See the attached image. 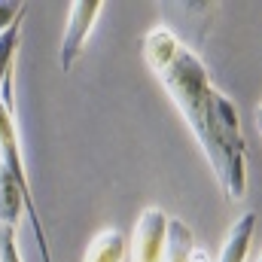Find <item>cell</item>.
Masks as SVG:
<instances>
[{
  "label": "cell",
  "instance_id": "cell-7",
  "mask_svg": "<svg viewBox=\"0 0 262 262\" xmlns=\"http://www.w3.org/2000/svg\"><path fill=\"white\" fill-rule=\"evenodd\" d=\"M253 232H256V213L247 210V213H241L232 223V229H229V235L223 241V250H220L216 262H247L250 244H253Z\"/></svg>",
  "mask_w": 262,
  "mask_h": 262
},
{
  "label": "cell",
  "instance_id": "cell-4",
  "mask_svg": "<svg viewBox=\"0 0 262 262\" xmlns=\"http://www.w3.org/2000/svg\"><path fill=\"white\" fill-rule=\"evenodd\" d=\"M104 12V0H73L67 6V25H64V37H61V49H58V67L70 73L73 64L79 61L92 28L98 25Z\"/></svg>",
  "mask_w": 262,
  "mask_h": 262
},
{
  "label": "cell",
  "instance_id": "cell-12",
  "mask_svg": "<svg viewBox=\"0 0 262 262\" xmlns=\"http://www.w3.org/2000/svg\"><path fill=\"white\" fill-rule=\"evenodd\" d=\"M253 122H256V131L262 134V101L256 104V113H253Z\"/></svg>",
  "mask_w": 262,
  "mask_h": 262
},
{
  "label": "cell",
  "instance_id": "cell-6",
  "mask_svg": "<svg viewBox=\"0 0 262 262\" xmlns=\"http://www.w3.org/2000/svg\"><path fill=\"white\" fill-rule=\"evenodd\" d=\"M165 262H216L213 256H207L195 241V232L180 220V216H171V226H168V256Z\"/></svg>",
  "mask_w": 262,
  "mask_h": 262
},
{
  "label": "cell",
  "instance_id": "cell-10",
  "mask_svg": "<svg viewBox=\"0 0 262 262\" xmlns=\"http://www.w3.org/2000/svg\"><path fill=\"white\" fill-rule=\"evenodd\" d=\"M18 226L0 223V262H25L18 253Z\"/></svg>",
  "mask_w": 262,
  "mask_h": 262
},
{
  "label": "cell",
  "instance_id": "cell-3",
  "mask_svg": "<svg viewBox=\"0 0 262 262\" xmlns=\"http://www.w3.org/2000/svg\"><path fill=\"white\" fill-rule=\"evenodd\" d=\"M168 226H171V216L162 207H156V204L143 207L128 241V262H165Z\"/></svg>",
  "mask_w": 262,
  "mask_h": 262
},
{
  "label": "cell",
  "instance_id": "cell-8",
  "mask_svg": "<svg viewBox=\"0 0 262 262\" xmlns=\"http://www.w3.org/2000/svg\"><path fill=\"white\" fill-rule=\"evenodd\" d=\"M125 259H128V238L113 226L101 229L89 241L85 256H82V262H125Z\"/></svg>",
  "mask_w": 262,
  "mask_h": 262
},
{
  "label": "cell",
  "instance_id": "cell-5",
  "mask_svg": "<svg viewBox=\"0 0 262 262\" xmlns=\"http://www.w3.org/2000/svg\"><path fill=\"white\" fill-rule=\"evenodd\" d=\"M21 28L25 18H18L9 31L0 34V101L15 113V89H12V76H15V52L21 43Z\"/></svg>",
  "mask_w": 262,
  "mask_h": 262
},
{
  "label": "cell",
  "instance_id": "cell-13",
  "mask_svg": "<svg viewBox=\"0 0 262 262\" xmlns=\"http://www.w3.org/2000/svg\"><path fill=\"white\" fill-rule=\"evenodd\" d=\"M256 262H262V253H259V256H256Z\"/></svg>",
  "mask_w": 262,
  "mask_h": 262
},
{
  "label": "cell",
  "instance_id": "cell-9",
  "mask_svg": "<svg viewBox=\"0 0 262 262\" xmlns=\"http://www.w3.org/2000/svg\"><path fill=\"white\" fill-rule=\"evenodd\" d=\"M28 216V204L25 195L18 189V183L0 168V223H9V226H18V220Z\"/></svg>",
  "mask_w": 262,
  "mask_h": 262
},
{
  "label": "cell",
  "instance_id": "cell-11",
  "mask_svg": "<svg viewBox=\"0 0 262 262\" xmlns=\"http://www.w3.org/2000/svg\"><path fill=\"white\" fill-rule=\"evenodd\" d=\"M18 18H25V3H18V0H0V34L9 31Z\"/></svg>",
  "mask_w": 262,
  "mask_h": 262
},
{
  "label": "cell",
  "instance_id": "cell-1",
  "mask_svg": "<svg viewBox=\"0 0 262 262\" xmlns=\"http://www.w3.org/2000/svg\"><path fill=\"white\" fill-rule=\"evenodd\" d=\"M143 61L189 125L220 189L232 201H241L247 195V140L235 101L213 85L198 52L183 46L168 25L146 31Z\"/></svg>",
  "mask_w": 262,
  "mask_h": 262
},
{
  "label": "cell",
  "instance_id": "cell-2",
  "mask_svg": "<svg viewBox=\"0 0 262 262\" xmlns=\"http://www.w3.org/2000/svg\"><path fill=\"white\" fill-rule=\"evenodd\" d=\"M0 168L18 183V189H21V195H25V204H28V223H31V232H34V241H37L40 262H52V250H49V241H46V229H43L37 201H34V192H31L28 165H25V156H21L18 116H15L3 101H0Z\"/></svg>",
  "mask_w": 262,
  "mask_h": 262
}]
</instances>
